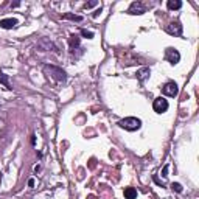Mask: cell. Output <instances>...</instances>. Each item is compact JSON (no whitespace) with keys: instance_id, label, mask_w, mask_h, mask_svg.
I'll list each match as a JSON object with an SVG mask.
<instances>
[{"instance_id":"cell-1","label":"cell","mask_w":199,"mask_h":199,"mask_svg":"<svg viewBox=\"0 0 199 199\" xmlns=\"http://www.w3.org/2000/svg\"><path fill=\"white\" fill-rule=\"evenodd\" d=\"M44 73L47 76H50L51 79H55L56 83H64L67 79V73H65L61 67H56V65H44Z\"/></svg>"},{"instance_id":"cell-2","label":"cell","mask_w":199,"mask_h":199,"mask_svg":"<svg viewBox=\"0 0 199 199\" xmlns=\"http://www.w3.org/2000/svg\"><path fill=\"white\" fill-rule=\"evenodd\" d=\"M118 126L126 129V131H129V132H134V131L142 128V120L137 118V117H126V118H123V120L118 122Z\"/></svg>"},{"instance_id":"cell-3","label":"cell","mask_w":199,"mask_h":199,"mask_svg":"<svg viewBox=\"0 0 199 199\" xmlns=\"http://www.w3.org/2000/svg\"><path fill=\"white\" fill-rule=\"evenodd\" d=\"M165 59H166L171 65H174V64H177V62L180 61V53H179L176 48H173V47H168V48L165 50Z\"/></svg>"},{"instance_id":"cell-4","label":"cell","mask_w":199,"mask_h":199,"mask_svg":"<svg viewBox=\"0 0 199 199\" xmlns=\"http://www.w3.org/2000/svg\"><path fill=\"white\" fill-rule=\"evenodd\" d=\"M168 108H170V104H168V101H166L163 97L156 98L154 103H153V109H154V112H157V114H163V112H166Z\"/></svg>"},{"instance_id":"cell-5","label":"cell","mask_w":199,"mask_h":199,"mask_svg":"<svg viewBox=\"0 0 199 199\" xmlns=\"http://www.w3.org/2000/svg\"><path fill=\"white\" fill-rule=\"evenodd\" d=\"M162 94L166 97H177L179 95V87L174 81H168L163 87H162Z\"/></svg>"},{"instance_id":"cell-6","label":"cell","mask_w":199,"mask_h":199,"mask_svg":"<svg viewBox=\"0 0 199 199\" xmlns=\"http://www.w3.org/2000/svg\"><path fill=\"white\" fill-rule=\"evenodd\" d=\"M128 12L132 16H142L146 12V8H145V5L142 2H132L131 6L128 8Z\"/></svg>"},{"instance_id":"cell-7","label":"cell","mask_w":199,"mask_h":199,"mask_svg":"<svg viewBox=\"0 0 199 199\" xmlns=\"http://www.w3.org/2000/svg\"><path fill=\"white\" fill-rule=\"evenodd\" d=\"M37 48L41 50V51H50L51 50V51H56L58 53V47L53 44L50 39H47V37H42L41 41L37 42Z\"/></svg>"},{"instance_id":"cell-8","label":"cell","mask_w":199,"mask_h":199,"mask_svg":"<svg viewBox=\"0 0 199 199\" xmlns=\"http://www.w3.org/2000/svg\"><path fill=\"white\" fill-rule=\"evenodd\" d=\"M182 31H184V26L180 25L179 20L171 22L170 25H166V33L171 34V36H182Z\"/></svg>"},{"instance_id":"cell-9","label":"cell","mask_w":199,"mask_h":199,"mask_svg":"<svg viewBox=\"0 0 199 199\" xmlns=\"http://www.w3.org/2000/svg\"><path fill=\"white\" fill-rule=\"evenodd\" d=\"M16 25H17V20L12 19V17H8V19H2V20H0V28H3V30H11V28H14Z\"/></svg>"},{"instance_id":"cell-10","label":"cell","mask_w":199,"mask_h":199,"mask_svg":"<svg viewBox=\"0 0 199 199\" xmlns=\"http://www.w3.org/2000/svg\"><path fill=\"white\" fill-rule=\"evenodd\" d=\"M149 75H151V70H149V67H143V69H140L139 72H137V79L143 84L146 79L149 78Z\"/></svg>"},{"instance_id":"cell-11","label":"cell","mask_w":199,"mask_h":199,"mask_svg":"<svg viewBox=\"0 0 199 199\" xmlns=\"http://www.w3.org/2000/svg\"><path fill=\"white\" fill-rule=\"evenodd\" d=\"M69 44H70V51H75V50L79 47V44H81V37L76 36V34H70Z\"/></svg>"},{"instance_id":"cell-12","label":"cell","mask_w":199,"mask_h":199,"mask_svg":"<svg viewBox=\"0 0 199 199\" xmlns=\"http://www.w3.org/2000/svg\"><path fill=\"white\" fill-rule=\"evenodd\" d=\"M123 194H125V199H136L137 197V190L134 187H128V188H125Z\"/></svg>"},{"instance_id":"cell-13","label":"cell","mask_w":199,"mask_h":199,"mask_svg":"<svg viewBox=\"0 0 199 199\" xmlns=\"http://www.w3.org/2000/svg\"><path fill=\"white\" fill-rule=\"evenodd\" d=\"M166 6H168V9H171V11L180 9V8H182V2H180V0H168Z\"/></svg>"},{"instance_id":"cell-14","label":"cell","mask_w":199,"mask_h":199,"mask_svg":"<svg viewBox=\"0 0 199 199\" xmlns=\"http://www.w3.org/2000/svg\"><path fill=\"white\" fill-rule=\"evenodd\" d=\"M62 19H69V20H73V22H81L83 20L81 16L72 14V12H65V14H62Z\"/></svg>"},{"instance_id":"cell-15","label":"cell","mask_w":199,"mask_h":199,"mask_svg":"<svg viewBox=\"0 0 199 199\" xmlns=\"http://www.w3.org/2000/svg\"><path fill=\"white\" fill-rule=\"evenodd\" d=\"M171 190H173V191H176V193H182V191H184L182 185H180L179 182H173V184H171Z\"/></svg>"},{"instance_id":"cell-16","label":"cell","mask_w":199,"mask_h":199,"mask_svg":"<svg viewBox=\"0 0 199 199\" xmlns=\"http://www.w3.org/2000/svg\"><path fill=\"white\" fill-rule=\"evenodd\" d=\"M0 83L5 84V87H6V89H11V86H9V83H8V75L0 73Z\"/></svg>"},{"instance_id":"cell-17","label":"cell","mask_w":199,"mask_h":199,"mask_svg":"<svg viewBox=\"0 0 199 199\" xmlns=\"http://www.w3.org/2000/svg\"><path fill=\"white\" fill-rule=\"evenodd\" d=\"M81 36L83 37H86V39H92L95 34H94V31H87V30H81Z\"/></svg>"},{"instance_id":"cell-18","label":"cell","mask_w":199,"mask_h":199,"mask_svg":"<svg viewBox=\"0 0 199 199\" xmlns=\"http://www.w3.org/2000/svg\"><path fill=\"white\" fill-rule=\"evenodd\" d=\"M97 5H98L97 0H92V2H87V3L84 5V8H86V9H89V8H94V6H97Z\"/></svg>"},{"instance_id":"cell-19","label":"cell","mask_w":199,"mask_h":199,"mask_svg":"<svg viewBox=\"0 0 199 199\" xmlns=\"http://www.w3.org/2000/svg\"><path fill=\"white\" fill-rule=\"evenodd\" d=\"M168 170H170V165H165L163 170H162V173H160L162 177H166V176H168Z\"/></svg>"},{"instance_id":"cell-20","label":"cell","mask_w":199,"mask_h":199,"mask_svg":"<svg viewBox=\"0 0 199 199\" xmlns=\"http://www.w3.org/2000/svg\"><path fill=\"white\" fill-rule=\"evenodd\" d=\"M153 179H154V182H156L157 185H160V187H163V184H162V180H159V177H157V176H154Z\"/></svg>"},{"instance_id":"cell-21","label":"cell","mask_w":199,"mask_h":199,"mask_svg":"<svg viewBox=\"0 0 199 199\" xmlns=\"http://www.w3.org/2000/svg\"><path fill=\"white\" fill-rule=\"evenodd\" d=\"M30 142H31V145H33V146L36 145V136H34V134L31 136V140H30Z\"/></svg>"},{"instance_id":"cell-22","label":"cell","mask_w":199,"mask_h":199,"mask_svg":"<svg viewBox=\"0 0 199 199\" xmlns=\"http://www.w3.org/2000/svg\"><path fill=\"white\" fill-rule=\"evenodd\" d=\"M100 12H101V8H100V9H97V11L94 12V17H98V16H100Z\"/></svg>"},{"instance_id":"cell-23","label":"cell","mask_w":199,"mask_h":199,"mask_svg":"<svg viewBox=\"0 0 199 199\" xmlns=\"http://www.w3.org/2000/svg\"><path fill=\"white\" fill-rule=\"evenodd\" d=\"M28 187H34V179H30V180H28Z\"/></svg>"},{"instance_id":"cell-24","label":"cell","mask_w":199,"mask_h":199,"mask_svg":"<svg viewBox=\"0 0 199 199\" xmlns=\"http://www.w3.org/2000/svg\"><path fill=\"white\" fill-rule=\"evenodd\" d=\"M39 170H41V165H36V166H34V171H36V173H37Z\"/></svg>"}]
</instances>
